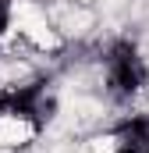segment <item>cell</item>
Listing matches in <instances>:
<instances>
[{"label":"cell","instance_id":"6da1fadb","mask_svg":"<svg viewBox=\"0 0 149 153\" xmlns=\"http://www.w3.org/2000/svg\"><path fill=\"white\" fill-rule=\"evenodd\" d=\"M57 111V93L50 82H29V85H7L0 93V121H18L29 132L46 128V121Z\"/></svg>","mask_w":149,"mask_h":153},{"label":"cell","instance_id":"7a4b0ae2","mask_svg":"<svg viewBox=\"0 0 149 153\" xmlns=\"http://www.w3.org/2000/svg\"><path fill=\"white\" fill-rule=\"evenodd\" d=\"M103 68H107V93L114 100H131L135 93H142L149 78L146 57L139 53V46L131 39H117L107 57H103Z\"/></svg>","mask_w":149,"mask_h":153},{"label":"cell","instance_id":"3957f363","mask_svg":"<svg viewBox=\"0 0 149 153\" xmlns=\"http://www.w3.org/2000/svg\"><path fill=\"white\" fill-rule=\"evenodd\" d=\"M103 143L107 153H149V114H128Z\"/></svg>","mask_w":149,"mask_h":153},{"label":"cell","instance_id":"277c9868","mask_svg":"<svg viewBox=\"0 0 149 153\" xmlns=\"http://www.w3.org/2000/svg\"><path fill=\"white\" fill-rule=\"evenodd\" d=\"M11 22H14V0H0V43L11 32Z\"/></svg>","mask_w":149,"mask_h":153}]
</instances>
